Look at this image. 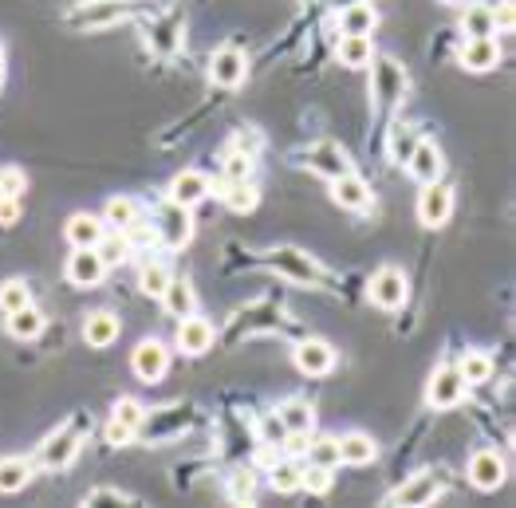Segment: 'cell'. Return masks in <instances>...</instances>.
Wrapping results in <instances>:
<instances>
[{"label": "cell", "mask_w": 516, "mask_h": 508, "mask_svg": "<svg viewBox=\"0 0 516 508\" xmlns=\"http://www.w3.org/2000/svg\"><path fill=\"white\" fill-rule=\"evenodd\" d=\"M268 268H272L276 276H284L288 284H300V288H327V272H323L312 256L292 249V245H284V249H276V253L268 256Z\"/></svg>", "instance_id": "6da1fadb"}, {"label": "cell", "mask_w": 516, "mask_h": 508, "mask_svg": "<svg viewBox=\"0 0 516 508\" xmlns=\"http://www.w3.org/2000/svg\"><path fill=\"white\" fill-rule=\"evenodd\" d=\"M150 229H154V241H158L162 249H182V245H190V237H194V217H190L186 205H178V201L166 197V205H158Z\"/></svg>", "instance_id": "7a4b0ae2"}, {"label": "cell", "mask_w": 516, "mask_h": 508, "mask_svg": "<svg viewBox=\"0 0 516 508\" xmlns=\"http://www.w3.org/2000/svg\"><path fill=\"white\" fill-rule=\"evenodd\" d=\"M367 67H371V87H375L379 103H383V107H398V103L406 99V87H410L402 64H394L390 56H371Z\"/></svg>", "instance_id": "3957f363"}, {"label": "cell", "mask_w": 516, "mask_h": 508, "mask_svg": "<svg viewBox=\"0 0 516 508\" xmlns=\"http://www.w3.org/2000/svg\"><path fill=\"white\" fill-rule=\"evenodd\" d=\"M442 493H446V477H442L438 469H422V473H414L402 489L390 493V505L422 508V505H434Z\"/></svg>", "instance_id": "277c9868"}, {"label": "cell", "mask_w": 516, "mask_h": 508, "mask_svg": "<svg viewBox=\"0 0 516 508\" xmlns=\"http://www.w3.org/2000/svg\"><path fill=\"white\" fill-rule=\"evenodd\" d=\"M79 449H83V434H79V426H64V430H56V434H48V438H44V445H40V465H44V469H52V473L71 469V465H75V457H79Z\"/></svg>", "instance_id": "5b68a950"}, {"label": "cell", "mask_w": 516, "mask_h": 508, "mask_svg": "<svg viewBox=\"0 0 516 508\" xmlns=\"http://www.w3.org/2000/svg\"><path fill=\"white\" fill-rule=\"evenodd\" d=\"M300 166H308L312 174H320V178H339V174H351V158H347V150L343 146H335V142H312L308 150H300V158H296Z\"/></svg>", "instance_id": "8992f818"}, {"label": "cell", "mask_w": 516, "mask_h": 508, "mask_svg": "<svg viewBox=\"0 0 516 508\" xmlns=\"http://www.w3.org/2000/svg\"><path fill=\"white\" fill-rule=\"evenodd\" d=\"M127 12H130L127 0H87V4H79V8L67 16V24H71V28H87V32H103V28L119 24Z\"/></svg>", "instance_id": "52a82bcc"}, {"label": "cell", "mask_w": 516, "mask_h": 508, "mask_svg": "<svg viewBox=\"0 0 516 508\" xmlns=\"http://www.w3.org/2000/svg\"><path fill=\"white\" fill-rule=\"evenodd\" d=\"M367 296H371V304H375V308H383V312L402 308V304H406V276H402V268L383 264V268L371 276Z\"/></svg>", "instance_id": "ba28073f"}, {"label": "cell", "mask_w": 516, "mask_h": 508, "mask_svg": "<svg viewBox=\"0 0 516 508\" xmlns=\"http://www.w3.org/2000/svg\"><path fill=\"white\" fill-rule=\"evenodd\" d=\"M130 367L142 382H162L170 371V347L162 339H142L130 355Z\"/></svg>", "instance_id": "9c48e42d"}, {"label": "cell", "mask_w": 516, "mask_h": 508, "mask_svg": "<svg viewBox=\"0 0 516 508\" xmlns=\"http://www.w3.org/2000/svg\"><path fill=\"white\" fill-rule=\"evenodd\" d=\"M505 477H509V465H505V457L497 449H477L469 457V481H473V489L493 493V489L505 485Z\"/></svg>", "instance_id": "30bf717a"}, {"label": "cell", "mask_w": 516, "mask_h": 508, "mask_svg": "<svg viewBox=\"0 0 516 508\" xmlns=\"http://www.w3.org/2000/svg\"><path fill=\"white\" fill-rule=\"evenodd\" d=\"M64 272L67 284H75V288H99L107 276V264H103L99 249H71Z\"/></svg>", "instance_id": "8fae6325"}, {"label": "cell", "mask_w": 516, "mask_h": 508, "mask_svg": "<svg viewBox=\"0 0 516 508\" xmlns=\"http://www.w3.org/2000/svg\"><path fill=\"white\" fill-rule=\"evenodd\" d=\"M453 213V190L442 182H430L426 190L418 193V221L426 229H442Z\"/></svg>", "instance_id": "7c38bea8"}, {"label": "cell", "mask_w": 516, "mask_h": 508, "mask_svg": "<svg viewBox=\"0 0 516 508\" xmlns=\"http://www.w3.org/2000/svg\"><path fill=\"white\" fill-rule=\"evenodd\" d=\"M461 398H465V379H461V371H457V367H438L430 386H426L430 410H453Z\"/></svg>", "instance_id": "4fadbf2b"}, {"label": "cell", "mask_w": 516, "mask_h": 508, "mask_svg": "<svg viewBox=\"0 0 516 508\" xmlns=\"http://www.w3.org/2000/svg\"><path fill=\"white\" fill-rule=\"evenodd\" d=\"M174 347L182 351V355H205L209 347H213V323L209 319H201L197 312L178 319V331H174Z\"/></svg>", "instance_id": "5bb4252c"}, {"label": "cell", "mask_w": 516, "mask_h": 508, "mask_svg": "<svg viewBox=\"0 0 516 508\" xmlns=\"http://www.w3.org/2000/svg\"><path fill=\"white\" fill-rule=\"evenodd\" d=\"M209 79H213L217 87H241V83L249 79V60H245V52H237V48L213 52V60H209Z\"/></svg>", "instance_id": "9a60e30c"}, {"label": "cell", "mask_w": 516, "mask_h": 508, "mask_svg": "<svg viewBox=\"0 0 516 508\" xmlns=\"http://www.w3.org/2000/svg\"><path fill=\"white\" fill-rule=\"evenodd\" d=\"M331 201L339 205V209H351V213H359V209H367L371 201H375V193L371 186L351 170V174H339V178H331Z\"/></svg>", "instance_id": "2e32d148"}, {"label": "cell", "mask_w": 516, "mask_h": 508, "mask_svg": "<svg viewBox=\"0 0 516 508\" xmlns=\"http://www.w3.org/2000/svg\"><path fill=\"white\" fill-rule=\"evenodd\" d=\"M107 233V221L99 213H71L64 225V237L71 249H95Z\"/></svg>", "instance_id": "e0dca14e"}, {"label": "cell", "mask_w": 516, "mask_h": 508, "mask_svg": "<svg viewBox=\"0 0 516 508\" xmlns=\"http://www.w3.org/2000/svg\"><path fill=\"white\" fill-rule=\"evenodd\" d=\"M406 170H410V178H418L422 186H430V182H442L446 158H442V150L434 142H418L414 154L406 158Z\"/></svg>", "instance_id": "ac0fdd59"}, {"label": "cell", "mask_w": 516, "mask_h": 508, "mask_svg": "<svg viewBox=\"0 0 516 508\" xmlns=\"http://www.w3.org/2000/svg\"><path fill=\"white\" fill-rule=\"evenodd\" d=\"M457 60H461L465 71H493L501 64V44H497V36H473V40L461 44Z\"/></svg>", "instance_id": "d6986e66"}, {"label": "cell", "mask_w": 516, "mask_h": 508, "mask_svg": "<svg viewBox=\"0 0 516 508\" xmlns=\"http://www.w3.org/2000/svg\"><path fill=\"white\" fill-rule=\"evenodd\" d=\"M292 355L304 375H331V367H335V347L327 339H304V343H296Z\"/></svg>", "instance_id": "ffe728a7"}, {"label": "cell", "mask_w": 516, "mask_h": 508, "mask_svg": "<svg viewBox=\"0 0 516 508\" xmlns=\"http://www.w3.org/2000/svg\"><path fill=\"white\" fill-rule=\"evenodd\" d=\"M375 28H379L375 4H363V0L343 4V12H339V32H343V36H371Z\"/></svg>", "instance_id": "44dd1931"}, {"label": "cell", "mask_w": 516, "mask_h": 508, "mask_svg": "<svg viewBox=\"0 0 516 508\" xmlns=\"http://www.w3.org/2000/svg\"><path fill=\"white\" fill-rule=\"evenodd\" d=\"M209 178L201 174V170H182L174 182H170V201H178V205H186V209H194L197 201H205L209 197Z\"/></svg>", "instance_id": "7402d4cb"}, {"label": "cell", "mask_w": 516, "mask_h": 508, "mask_svg": "<svg viewBox=\"0 0 516 508\" xmlns=\"http://www.w3.org/2000/svg\"><path fill=\"white\" fill-rule=\"evenodd\" d=\"M335 445H339V465H371L379 457V445L371 442V434H359V430L335 438Z\"/></svg>", "instance_id": "603a6c76"}, {"label": "cell", "mask_w": 516, "mask_h": 508, "mask_svg": "<svg viewBox=\"0 0 516 508\" xmlns=\"http://www.w3.org/2000/svg\"><path fill=\"white\" fill-rule=\"evenodd\" d=\"M119 331H123V323L115 312H91V316L83 319V339H87V347H111L115 339H119Z\"/></svg>", "instance_id": "cb8c5ba5"}, {"label": "cell", "mask_w": 516, "mask_h": 508, "mask_svg": "<svg viewBox=\"0 0 516 508\" xmlns=\"http://www.w3.org/2000/svg\"><path fill=\"white\" fill-rule=\"evenodd\" d=\"M162 308H166V316H178V319L197 312L194 284H190L186 276H174V280L166 284V292H162Z\"/></svg>", "instance_id": "d4e9b609"}, {"label": "cell", "mask_w": 516, "mask_h": 508, "mask_svg": "<svg viewBox=\"0 0 516 508\" xmlns=\"http://www.w3.org/2000/svg\"><path fill=\"white\" fill-rule=\"evenodd\" d=\"M103 221H107V229L127 233L142 221V201L138 197H111L107 209H103Z\"/></svg>", "instance_id": "484cf974"}, {"label": "cell", "mask_w": 516, "mask_h": 508, "mask_svg": "<svg viewBox=\"0 0 516 508\" xmlns=\"http://www.w3.org/2000/svg\"><path fill=\"white\" fill-rule=\"evenodd\" d=\"M276 414H280V422H284V430H288V434H312V430H316V410H312L304 398H288V402H280V406H276Z\"/></svg>", "instance_id": "4316f807"}, {"label": "cell", "mask_w": 516, "mask_h": 508, "mask_svg": "<svg viewBox=\"0 0 516 508\" xmlns=\"http://www.w3.org/2000/svg\"><path fill=\"white\" fill-rule=\"evenodd\" d=\"M371 56H375V44H371V36H339L335 60H339L343 67L359 71V67L371 64Z\"/></svg>", "instance_id": "83f0119b"}, {"label": "cell", "mask_w": 516, "mask_h": 508, "mask_svg": "<svg viewBox=\"0 0 516 508\" xmlns=\"http://www.w3.org/2000/svg\"><path fill=\"white\" fill-rule=\"evenodd\" d=\"M32 481V461L28 457H0V493H20Z\"/></svg>", "instance_id": "f1b7e54d"}, {"label": "cell", "mask_w": 516, "mask_h": 508, "mask_svg": "<svg viewBox=\"0 0 516 508\" xmlns=\"http://www.w3.org/2000/svg\"><path fill=\"white\" fill-rule=\"evenodd\" d=\"M422 142V134L418 127H410V123H394L390 127V138H387V154L394 166H406V158L414 154V146Z\"/></svg>", "instance_id": "f546056e"}, {"label": "cell", "mask_w": 516, "mask_h": 508, "mask_svg": "<svg viewBox=\"0 0 516 508\" xmlns=\"http://www.w3.org/2000/svg\"><path fill=\"white\" fill-rule=\"evenodd\" d=\"M461 32H465V40H473V36H493V32H497L493 8H489V4H465V12H461Z\"/></svg>", "instance_id": "4dcf8cb0"}, {"label": "cell", "mask_w": 516, "mask_h": 508, "mask_svg": "<svg viewBox=\"0 0 516 508\" xmlns=\"http://www.w3.org/2000/svg\"><path fill=\"white\" fill-rule=\"evenodd\" d=\"M170 280H174V272H170L166 260H146V264H142V276H138V288H142L150 300H162V292H166Z\"/></svg>", "instance_id": "1f68e13d"}, {"label": "cell", "mask_w": 516, "mask_h": 508, "mask_svg": "<svg viewBox=\"0 0 516 508\" xmlns=\"http://www.w3.org/2000/svg\"><path fill=\"white\" fill-rule=\"evenodd\" d=\"M457 371H461L465 386H481V382L493 379V355H485V351H465L461 363H457Z\"/></svg>", "instance_id": "d6a6232c"}, {"label": "cell", "mask_w": 516, "mask_h": 508, "mask_svg": "<svg viewBox=\"0 0 516 508\" xmlns=\"http://www.w3.org/2000/svg\"><path fill=\"white\" fill-rule=\"evenodd\" d=\"M8 331H12L16 339H36V335L44 331V312H40L36 304H28V308L12 312V316H8Z\"/></svg>", "instance_id": "836d02e7"}, {"label": "cell", "mask_w": 516, "mask_h": 508, "mask_svg": "<svg viewBox=\"0 0 516 508\" xmlns=\"http://www.w3.org/2000/svg\"><path fill=\"white\" fill-rule=\"evenodd\" d=\"M99 249V256H103V264L107 268H119V264H127L130 260V241H127V233H103V241L95 245Z\"/></svg>", "instance_id": "e575fe53"}, {"label": "cell", "mask_w": 516, "mask_h": 508, "mask_svg": "<svg viewBox=\"0 0 516 508\" xmlns=\"http://www.w3.org/2000/svg\"><path fill=\"white\" fill-rule=\"evenodd\" d=\"M150 44L162 52V56H174L182 48V24L178 20H162L150 28Z\"/></svg>", "instance_id": "d590c367"}, {"label": "cell", "mask_w": 516, "mask_h": 508, "mask_svg": "<svg viewBox=\"0 0 516 508\" xmlns=\"http://www.w3.org/2000/svg\"><path fill=\"white\" fill-rule=\"evenodd\" d=\"M300 469H304V465H296V461H272L268 485H272L276 493H296V489H300Z\"/></svg>", "instance_id": "8d00e7d4"}, {"label": "cell", "mask_w": 516, "mask_h": 508, "mask_svg": "<svg viewBox=\"0 0 516 508\" xmlns=\"http://www.w3.org/2000/svg\"><path fill=\"white\" fill-rule=\"evenodd\" d=\"M331 485H335V469H323V465H312V461L300 469V489H308L312 497H327Z\"/></svg>", "instance_id": "74e56055"}, {"label": "cell", "mask_w": 516, "mask_h": 508, "mask_svg": "<svg viewBox=\"0 0 516 508\" xmlns=\"http://www.w3.org/2000/svg\"><path fill=\"white\" fill-rule=\"evenodd\" d=\"M28 304H32V288H28L24 280H4V284H0V312H4V316L20 312V308H28Z\"/></svg>", "instance_id": "f35d334b"}, {"label": "cell", "mask_w": 516, "mask_h": 508, "mask_svg": "<svg viewBox=\"0 0 516 508\" xmlns=\"http://www.w3.org/2000/svg\"><path fill=\"white\" fill-rule=\"evenodd\" d=\"M111 418H115L119 426H127V430L138 434V430L146 426V406H142L138 398H119V402H115V410H111Z\"/></svg>", "instance_id": "ab89813d"}, {"label": "cell", "mask_w": 516, "mask_h": 508, "mask_svg": "<svg viewBox=\"0 0 516 508\" xmlns=\"http://www.w3.org/2000/svg\"><path fill=\"white\" fill-rule=\"evenodd\" d=\"M221 197H225V205H229L233 213H249V209L257 205V186H253V182H229V186L221 190Z\"/></svg>", "instance_id": "60d3db41"}, {"label": "cell", "mask_w": 516, "mask_h": 508, "mask_svg": "<svg viewBox=\"0 0 516 508\" xmlns=\"http://www.w3.org/2000/svg\"><path fill=\"white\" fill-rule=\"evenodd\" d=\"M229 497H233L237 505H253V497H257V473L237 469L233 481H229Z\"/></svg>", "instance_id": "b9f144b4"}, {"label": "cell", "mask_w": 516, "mask_h": 508, "mask_svg": "<svg viewBox=\"0 0 516 508\" xmlns=\"http://www.w3.org/2000/svg\"><path fill=\"white\" fill-rule=\"evenodd\" d=\"M308 461H312V465H323V469H339V445H335V438H316V442H308Z\"/></svg>", "instance_id": "7bdbcfd3"}, {"label": "cell", "mask_w": 516, "mask_h": 508, "mask_svg": "<svg viewBox=\"0 0 516 508\" xmlns=\"http://www.w3.org/2000/svg\"><path fill=\"white\" fill-rule=\"evenodd\" d=\"M249 174H253V154L233 150V154L225 158V178H229V182H249Z\"/></svg>", "instance_id": "ee69618b"}, {"label": "cell", "mask_w": 516, "mask_h": 508, "mask_svg": "<svg viewBox=\"0 0 516 508\" xmlns=\"http://www.w3.org/2000/svg\"><path fill=\"white\" fill-rule=\"evenodd\" d=\"M83 505H138L130 493H119V489H111V485H103V489H91L87 497H83Z\"/></svg>", "instance_id": "f6af8a7d"}, {"label": "cell", "mask_w": 516, "mask_h": 508, "mask_svg": "<svg viewBox=\"0 0 516 508\" xmlns=\"http://www.w3.org/2000/svg\"><path fill=\"white\" fill-rule=\"evenodd\" d=\"M260 442H264V445H284V442H288V430H284L280 414H268V418L260 422Z\"/></svg>", "instance_id": "bcb514c9"}, {"label": "cell", "mask_w": 516, "mask_h": 508, "mask_svg": "<svg viewBox=\"0 0 516 508\" xmlns=\"http://www.w3.org/2000/svg\"><path fill=\"white\" fill-rule=\"evenodd\" d=\"M28 186V178H24V170H16V166H4L0 170V193H8V197H20Z\"/></svg>", "instance_id": "7dc6e473"}, {"label": "cell", "mask_w": 516, "mask_h": 508, "mask_svg": "<svg viewBox=\"0 0 516 508\" xmlns=\"http://www.w3.org/2000/svg\"><path fill=\"white\" fill-rule=\"evenodd\" d=\"M16 221H20V197L0 193V225H4V229H12Z\"/></svg>", "instance_id": "c3c4849f"}, {"label": "cell", "mask_w": 516, "mask_h": 508, "mask_svg": "<svg viewBox=\"0 0 516 508\" xmlns=\"http://www.w3.org/2000/svg\"><path fill=\"white\" fill-rule=\"evenodd\" d=\"M493 20H497V28L501 32H513V24H516V12H513V4L505 0L501 8H493Z\"/></svg>", "instance_id": "681fc988"}, {"label": "cell", "mask_w": 516, "mask_h": 508, "mask_svg": "<svg viewBox=\"0 0 516 508\" xmlns=\"http://www.w3.org/2000/svg\"><path fill=\"white\" fill-rule=\"evenodd\" d=\"M130 438H134V430H127V426H119L115 418L107 422V442H111V445H127Z\"/></svg>", "instance_id": "f907efd6"}, {"label": "cell", "mask_w": 516, "mask_h": 508, "mask_svg": "<svg viewBox=\"0 0 516 508\" xmlns=\"http://www.w3.org/2000/svg\"><path fill=\"white\" fill-rule=\"evenodd\" d=\"M0 87H4V44H0Z\"/></svg>", "instance_id": "816d5d0a"}, {"label": "cell", "mask_w": 516, "mask_h": 508, "mask_svg": "<svg viewBox=\"0 0 516 508\" xmlns=\"http://www.w3.org/2000/svg\"><path fill=\"white\" fill-rule=\"evenodd\" d=\"M442 4H450V8H457V4H465V0H442Z\"/></svg>", "instance_id": "f5cc1de1"}]
</instances>
